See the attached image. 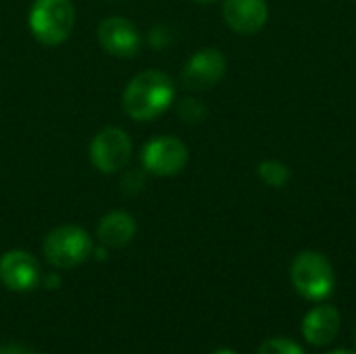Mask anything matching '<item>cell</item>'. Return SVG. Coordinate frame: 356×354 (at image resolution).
I'll return each mask as SVG.
<instances>
[{"instance_id": "5", "label": "cell", "mask_w": 356, "mask_h": 354, "mask_svg": "<svg viewBox=\"0 0 356 354\" xmlns=\"http://www.w3.org/2000/svg\"><path fill=\"white\" fill-rule=\"evenodd\" d=\"M188 146L175 136H159L142 148V165L146 171L159 177H171L186 169Z\"/></svg>"}, {"instance_id": "10", "label": "cell", "mask_w": 356, "mask_h": 354, "mask_svg": "<svg viewBox=\"0 0 356 354\" xmlns=\"http://www.w3.org/2000/svg\"><path fill=\"white\" fill-rule=\"evenodd\" d=\"M223 19L236 33L250 35L265 27L269 19V6L265 0H225Z\"/></svg>"}, {"instance_id": "18", "label": "cell", "mask_w": 356, "mask_h": 354, "mask_svg": "<svg viewBox=\"0 0 356 354\" xmlns=\"http://www.w3.org/2000/svg\"><path fill=\"white\" fill-rule=\"evenodd\" d=\"M327 354H356V351H332Z\"/></svg>"}, {"instance_id": "4", "label": "cell", "mask_w": 356, "mask_h": 354, "mask_svg": "<svg viewBox=\"0 0 356 354\" xmlns=\"http://www.w3.org/2000/svg\"><path fill=\"white\" fill-rule=\"evenodd\" d=\"M94 252L90 234L79 225H58L44 240V257L56 269L83 265Z\"/></svg>"}, {"instance_id": "15", "label": "cell", "mask_w": 356, "mask_h": 354, "mask_svg": "<svg viewBox=\"0 0 356 354\" xmlns=\"http://www.w3.org/2000/svg\"><path fill=\"white\" fill-rule=\"evenodd\" d=\"M177 113H179V117H181L184 121H188V123H198V121H202V119H204L207 108H204L198 100L186 98V100L179 104Z\"/></svg>"}, {"instance_id": "13", "label": "cell", "mask_w": 356, "mask_h": 354, "mask_svg": "<svg viewBox=\"0 0 356 354\" xmlns=\"http://www.w3.org/2000/svg\"><path fill=\"white\" fill-rule=\"evenodd\" d=\"M259 177L269 186V188H284L290 179H292V171L286 163L275 161V159H267L263 161L259 167Z\"/></svg>"}, {"instance_id": "22", "label": "cell", "mask_w": 356, "mask_h": 354, "mask_svg": "<svg viewBox=\"0 0 356 354\" xmlns=\"http://www.w3.org/2000/svg\"><path fill=\"white\" fill-rule=\"evenodd\" d=\"M355 2H356V0H355Z\"/></svg>"}, {"instance_id": "1", "label": "cell", "mask_w": 356, "mask_h": 354, "mask_svg": "<svg viewBox=\"0 0 356 354\" xmlns=\"http://www.w3.org/2000/svg\"><path fill=\"white\" fill-rule=\"evenodd\" d=\"M175 98L173 79L156 69L138 73L123 92V108L136 121H152L163 115Z\"/></svg>"}, {"instance_id": "12", "label": "cell", "mask_w": 356, "mask_h": 354, "mask_svg": "<svg viewBox=\"0 0 356 354\" xmlns=\"http://www.w3.org/2000/svg\"><path fill=\"white\" fill-rule=\"evenodd\" d=\"M136 219L125 211H113L98 223V240L104 248H123L136 236Z\"/></svg>"}, {"instance_id": "14", "label": "cell", "mask_w": 356, "mask_h": 354, "mask_svg": "<svg viewBox=\"0 0 356 354\" xmlns=\"http://www.w3.org/2000/svg\"><path fill=\"white\" fill-rule=\"evenodd\" d=\"M257 354H305V351L288 338H269L261 344Z\"/></svg>"}, {"instance_id": "11", "label": "cell", "mask_w": 356, "mask_h": 354, "mask_svg": "<svg viewBox=\"0 0 356 354\" xmlns=\"http://www.w3.org/2000/svg\"><path fill=\"white\" fill-rule=\"evenodd\" d=\"M342 328V317L336 307L319 305L309 311L302 319V336L313 346H327L332 344Z\"/></svg>"}, {"instance_id": "19", "label": "cell", "mask_w": 356, "mask_h": 354, "mask_svg": "<svg viewBox=\"0 0 356 354\" xmlns=\"http://www.w3.org/2000/svg\"><path fill=\"white\" fill-rule=\"evenodd\" d=\"M213 354H236L234 351H227V348H221V351H215Z\"/></svg>"}, {"instance_id": "6", "label": "cell", "mask_w": 356, "mask_h": 354, "mask_svg": "<svg viewBox=\"0 0 356 354\" xmlns=\"http://www.w3.org/2000/svg\"><path fill=\"white\" fill-rule=\"evenodd\" d=\"M90 156L98 171L117 173L131 159V140L119 127H104L92 140Z\"/></svg>"}, {"instance_id": "8", "label": "cell", "mask_w": 356, "mask_h": 354, "mask_svg": "<svg viewBox=\"0 0 356 354\" xmlns=\"http://www.w3.org/2000/svg\"><path fill=\"white\" fill-rule=\"evenodd\" d=\"M0 282L13 292H29L40 286L42 273L35 257L25 250H8L0 257Z\"/></svg>"}, {"instance_id": "17", "label": "cell", "mask_w": 356, "mask_h": 354, "mask_svg": "<svg viewBox=\"0 0 356 354\" xmlns=\"http://www.w3.org/2000/svg\"><path fill=\"white\" fill-rule=\"evenodd\" d=\"M44 286H46V288H58V286H60V280H58V275H56V273H52V275H46V277H44Z\"/></svg>"}, {"instance_id": "9", "label": "cell", "mask_w": 356, "mask_h": 354, "mask_svg": "<svg viewBox=\"0 0 356 354\" xmlns=\"http://www.w3.org/2000/svg\"><path fill=\"white\" fill-rule=\"evenodd\" d=\"M98 42L108 54L121 56V58L136 56L140 52V46H142V38H140L138 27L131 21H127L125 17L104 19L98 25Z\"/></svg>"}, {"instance_id": "3", "label": "cell", "mask_w": 356, "mask_h": 354, "mask_svg": "<svg viewBox=\"0 0 356 354\" xmlns=\"http://www.w3.org/2000/svg\"><path fill=\"white\" fill-rule=\"evenodd\" d=\"M75 25V8L71 0H35L29 10V29L33 38L46 46L63 44Z\"/></svg>"}, {"instance_id": "7", "label": "cell", "mask_w": 356, "mask_h": 354, "mask_svg": "<svg viewBox=\"0 0 356 354\" xmlns=\"http://www.w3.org/2000/svg\"><path fill=\"white\" fill-rule=\"evenodd\" d=\"M227 69V61L221 50L217 48H204L198 50L181 69V83L186 90L202 92L213 86H217Z\"/></svg>"}, {"instance_id": "2", "label": "cell", "mask_w": 356, "mask_h": 354, "mask_svg": "<svg viewBox=\"0 0 356 354\" xmlns=\"http://www.w3.org/2000/svg\"><path fill=\"white\" fill-rule=\"evenodd\" d=\"M290 280L296 292L313 303L330 298L336 288V273L330 259L315 250L296 255L290 267Z\"/></svg>"}, {"instance_id": "16", "label": "cell", "mask_w": 356, "mask_h": 354, "mask_svg": "<svg viewBox=\"0 0 356 354\" xmlns=\"http://www.w3.org/2000/svg\"><path fill=\"white\" fill-rule=\"evenodd\" d=\"M0 354H38V353H29V351H25V348H21V346H17V344H6L4 348H0Z\"/></svg>"}, {"instance_id": "21", "label": "cell", "mask_w": 356, "mask_h": 354, "mask_svg": "<svg viewBox=\"0 0 356 354\" xmlns=\"http://www.w3.org/2000/svg\"><path fill=\"white\" fill-rule=\"evenodd\" d=\"M355 344H356V334H355Z\"/></svg>"}, {"instance_id": "20", "label": "cell", "mask_w": 356, "mask_h": 354, "mask_svg": "<svg viewBox=\"0 0 356 354\" xmlns=\"http://www.w3.org/2000/svg\"><path fill=\"white\" fill-rule=\"evenodd\" d=\"M196 2H202V4H207V2H215V0H196Z\"/></svg>"}]
</instances>
